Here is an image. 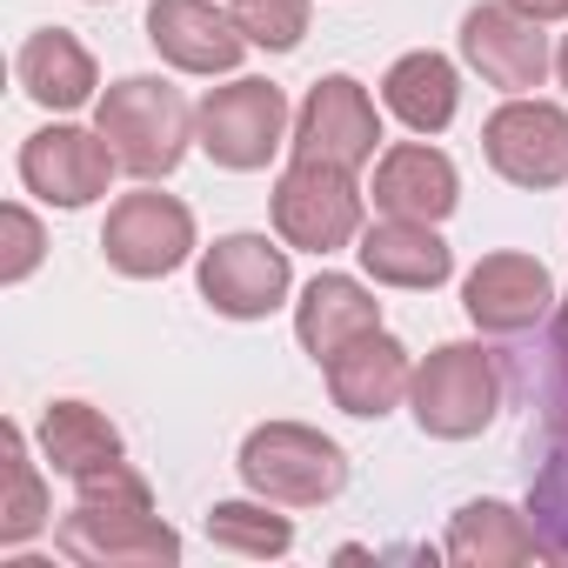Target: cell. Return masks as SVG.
<instances>
[{
	"label": "cell",
	"instance_id": "obj_14",
	"mask_svg": "<svg viewBox=\"0 0 568 568\" xmlns=\"http://www.w3.org/2000/svg\"><path fill=\"white\" fill-rule=\"evenodd\" d=\"M114 174H121V161H114V148H108L101 128L54 121V128H41V134L21 141V181L48 207H88V201L108 194Z\"/></svg>",
	"mask_w": 568,
	"mask_h": 568
},
{
	"label": "cell",
	"instance_id": "obj_25",
	"mask_svg": "<svg viewBox=\"0 0 568 568\" xmlns=\"http://www.w3.org/2000/svg\"><path fill=\"white\" fill-rule=\"evenodd\" d=\"M207 541L227 548V555L267 561V555H288V548H295V521L274 515L261 495H254V501H214V508H207Z\"/></svg>",
	"mask_w": 568,
	"mask_h": 568
},
{
	"label": "cell",
	"instance_id": "obj_2",
	"mask_svg": "<svg viewBox=\"0 0 568 568\" xmlns=\"http://www.w3.org/2000/svg\"><path fill=\"white\" fill-rule=\"evenodd\" d=\"M241 481L274 508H322L348 488V455L308 422H261L241 442Z\"/></svg>",
	"mask_w": 568,
	"mask_h": 568
},
{
	"label": "cell",
	"instance_id": "obj_20",
	"mask_svg": "<svg viewBox=\"0 0 568 568\" xmlns=\"http://www.w3.org/2000/svg\"><path fill=\"white\" fill-rule=\"evenodd\" d=\"M14 74H21L28 101L48 108V114H74V108H88L94 88H101L94 54H88L68 28H41V34H28L21 54H14Z\"/></svg>",
	"mask_w": 568,
	"mask_h": 568
},
{
	"label": "cell",
	"instance_id": "obj_22",
	"mask_svg": "<svg viewBox=\"0 0 568 568\" xmlns=\"http://www.w3.org/2000/svg\"><path fill=\"white\" fill-rule=\"evenodd\" d=\"M382 108H388L408 134H442V128L455 121V108H462V74H455V61L435 54V48L402 54V61L382 74Z\"/></svg>",
	"mask_w": 568,
	"mask_h": 568
},
{
	"label": "cell",
	"instance_id": "obj_13",
	"mask_svg": "<svg viewBox=\"0 0 568 568\" xmlns=\"http://www.w3.org/2000/svg\"><path fill=\"white\" fill-rule=\"evenodd\" d=\"M462 308H468V322L481 335H508V342L535 335L555 315V274H548V261L515 254V247L481 254L468 267V281H462Z\"/></svg>",
	"mask_w": 568,
	"mask_h": 568
},
{
	"label": "cell",
	"instance_id": "obj_3",
	"mask_svg": "<svg viewBox=\"0 0 568 568\" xmlns=\"http://www.w3.org/2000/svg\"><path fill=\"white\" fill-rule=\"evenodd\" d=\"M501 355L481 348V342H442L435 355L415 362V388H408V408H415V428L435 435V442H468L495 422L501 408Z\"/></svg>",
	"mask_w": 568,
	"mask_h": 568
},
{
	"label": "cell",
	"instance_id": "obj_4",
	"mask_svg": "<svg viewBox=\"0 0 568 568\" xmlns=\"http://www.w3.org/2000/svg\"><path fill=\"white\" fill-rule=\"evenodd\" d=\"M548 362L535 375V422H528V448H535V475H528V521L541 535V555L568 568V335L561 322L541 335Z\"/></svg>",
	"mask_w": 568,
	"mask_h": 568
},
{
	"label": "cell",
	"instance_id": "obj_27",
	"mask_svg": "<svg viewBox=\"0 0 568 568\" xmlns=\"http://www.w3.org/2000/svg\"><path fill=\"white\" fill-rule=\"evenodd\" d=\"M0 234H8V254H0V281H28L34 267H41V254H48V234H41V221L21 207V201H8L0 207Z\"/></svg>",
	"mask_w": 568,
	"mask_h": 568
},
{
	"label": "cell",
	"instance_id": "obj_8",
	"mask_svg": "<svg viewBox=\"0 0 568 568\" xmlns=\"http://www.w3.org/2000/svg\"><path fill=\"white\" fill-rule=\"evenodd\" d=\"M295 288L288 247L267 234H221L214 247H201V302L227 322H267Z\"/></svg>",
	"mask_w": 568,
	"mask_h": 568
},
{
	"label": "cell",
	"instance_id": "obj_15",
	"mask_svg": "<svg viewBox=\"0 0 568 568\" xmlns=\"http://www.w3.org/2000/svg\"><path fill=\"white\" fill-rule=\"evenodd\" d=\"M148 41L181 74H234L241 54H247V34L234 28L227 8H214V0H154L148 8Z\"/></svg>",
	"mask_w": 568,
	"mask_h": 568
},
{
	"label": "cell",
	"instance_id": "obj_10",
	"mask_svg": "<svg viewBox=\"0 0 568 568\" xmlns=\"http://www.w3.org/2000/svg\"><path fill=\"white\" fill-rule=\"evenodd\" d=\"M481 154L508 187H561L568 181V108L508 94L481 121Z\"/></svg>",
	"mask_w": 568,
	"mask_h": 568
},
{
	"label": "cell",
	"instance_id": "obj_26",
	"mask_svg": "<svg viewBox=\"0 0 568 568\" xmlns=\"http://www.w3.org/2000/svg\"><path fill=\"white\" fill-rule=\"evenodd\" d=\"M227 14L247 34V48H267V54H295L308 34V0H227Z\"/></svg>",
	"mask_w": 568,
	"mask_h": 568
},
{
	"label": "cell",
	"instance_id": "obj_6",
	"mask_svg": "<svg viewBox=\"0 0 568 568\" xmlns=\"http://www.w3.org/2000/svg\"><path fill=\"white\" fill-rule=\"evenodd\" d=\"M194 141L214 168L254 174L288 148V94L274 81H254V74H241L227 88H207L201 108H194Z\"/></svg>",
	"mask_w": 568,
	"mask_h": 568
},
{
	"label": "cell",
	"instance_id": "obj_24",
	"mask_svg": "<svg viewBox=\"0 0 568 568\" xmlns=\"http://www.w3.org/2000/svg\"><path fill=\"white\" fill-rule=\"evenodd\" d=\"M0 462H8V501H0V548H21L48 528V481L41 462H28V435L8 422L0 428Z\"/></svg>",
	"mask_w": 568,
	"mask_h": 568
},
{
	"label": "cell",
	"instance_id": "obj_30",
	"mask_svg": "<svg viewBox=\"0 0 568 568\" xmlns=\"http://www.w3.org/2000/svg\"><path fill=\"white\" fill-rule=\"evenodd\" d=\"M561 335H568V308H561Z\"/></svg>",
	"mask_w": 568,
	"mask_h": 568
},
{
	"label": "cell",
	"instance_id": "obj_17",
	"mask_svg": "<svg viewBox=\"0 0 568 568\" xmlns=\"http://www.w3.org/2000/svg\"><path fill=\"white\" fill-rule=\"evenodd\" d=\"M408 388H415V355H408L388 328L348 342V348L328 362V395H335V408L355 415V422H382L388 408L408 402Z\"/></svg>",
	"mask_w": 568,
	"mask_h": 568
},
{
	"label": "cell",
	"instance_id": "obj_19",
	"mask_svg": "<svg viewBox=\"0 0 568 568\" xmlns=\"http://www.w3.org/2000/svg\"><path fill=\"white\" fill-rule=\"evenodd\" d=\"M382 328V302L362 288L355 274H315L308 288H302V302H295V342L328 368L348 342H362V335H375Z\"/></svg>",
	"mask_w": 568,
	"mask_h": 568
},
{
	"label": "cell",
	"instance_id": "obj_5",
	"mask_svg": "<svg viewBox=\"0 0 568 568\" xmlns=\"http://www.w3.org/2000/svg\"><path fill=\"white\" fill-rule=\"evenodd\" d=\"M274 234L302 247V254H342L362 241L368 214H362V187L348 168H328V161H288L274 174Z\"/></svg>",
	"mask_w": 568,
	"mask_h": 568
},
{
	"label": "cell",
	"instance_id": "obj_23",
	"mask_svg": "<svg viewBox=\"0 0 568 568\" xmlns=\"http://www.w3.org/2000/svg\"><path fill=\"white\" fill-rule=\"evenodd\" d=\"M34 442H41V462H48L54 475H68V481H81V475H101V468L128 462L121 428H114L101 408H88V402H48V408H41Z\"/></svg>",
	"mask_w": 568,
	"mask_h": 568
},
{
	"label": "cell",
	"instance_id": "obj_18",
	"mask_svg": "<svg viewBox=\"0 0 568 568\" xmlns=\"http://www.w3.org/2000/svg\"><path fill=\"white\" fill-rule=\"evenodd\" d=\"M368 281H382V288H442V281L455 274V247L435 234V221H368L362 241H355Z\"/></svg>",
	"mask_w": 568,
	"mask_h": 568
},
{
	"label": "cell",
	"instance_id": "obj_29",
	"mask_svg": "<svg viewBox=\"0 0 568 568\" xmlns=\"http://www.w3.org/2000/svg\"><path fill=\"white\" fill-rule=\"evenodd\" d=\"M555 74H561V88H568V41L555 48Z\"/></svg>",
	"mask_w": 568,
	"mask_h": 568
},
{
	"label": "cell",
	"instance_id": "obj_16",
	"mask_svg": "<svg viewBox=\"0 0 568 568\" xmlns=\"http://www.w3.org/2000/svg\"><path fill=\"white\" fill-rule=\"evenodd\" d=\"M375 207L382 214H395V221H448L455 214V201H462V174H455V161L442 154V148H428V134L422 141H395V148H382L375 154Z\"/></svg>",
	"mask_w": 568,
	"mask_h": 568
},
{
	"label": "cell",
	"instance_id": "obj_9",
	"mask_svg": "<svg viewBox=\"0 0 568 568\" xmlns=\"http://www.w3.org/2000/svg\"><path fill=\"white\" fill-rule=\"evenodd\" d=\"M101 254H108V267L128 274V281H161V274H174V267L194 254V214H187V201H174V194H161V187L121 194V201L108 207Z\"/></svg>",
	"mask_w": 568,
	"mask_h": 568
},
{
	"label": "cell",
	"instance_id": "obj_11",
	"mask_svg": "<svg viewBox=\"0 0 568 568\" xmlns=\"http://www.w3.org/2000/svg\"><path fill=\"white\" fill-rule=\"evenodd\" d=\"M541 28H548V21H535L528 8H515V0H481V8L462 14V61H468L488 88L528 94V88H541L548 68H555V48H548Z\"/></svg>",
	"mask_w": 568,
	"mask_h": 568
},
{
	"label": "cell",
	"instance_id": "obj_12",
	"mask_svg": "<svg viewBox=\"0 0 568 568\" xmlns=\"http://www.w3.org/2000/svg\"><path fill=\"white\" fill-rule=\"evenodd\" d=\"M295 161H328V168H368L375 148H382V114L368 101V88L355 74H328L308 88L302 114H295V134H288Z\"/></svg>",
	"mask_w": 568,
	"mask_h": 568
},
{
	"label": "cell",
	"instance_id": "obj_7",
	"mask_svg": "<svg viewBox=\"0 0 568 568\" xmlns=\"http://www.w3.org/2000/svg\"><path fill=\"white\" fill-rule=\"evenodd\" d=\"M54 548L88 568H174L181 535L154 515V501H74L54 528Z\"/></svg>",
	"mask_w": 568,
	"mask_h": 568
},
{
	"label": "cell",
	"instance_id": "obj_21",
	"mask_svg": "<svg viewBox=\"0 0 568 568\" xmlns=\"http://www.w3.org/2000/svg\"><path fill=\"white\" fill-rule=\"evenodd\" d=\"M442 555H448V561H462V568H521V561H535V555H541V535H535L528 508H508V501L481 495V501L455 508Z\"/></svg>",
	"mask_w": 568,
	"mask_h": 568
},
{
	"label": "cell",
	"instance_id": "obj_28",
	"mask_svg": "<svg viewBox=\"0 0 568 568\" xmlns=\"http://www.w3.org/2000/svg\"><path fill=\"white\" fill-rule=\"evenodd\" d=\"M515 8H528L535 21H568V0H515Z\"/></svg>",
	"mask_w": 568,
	"mask_h": 568
},
{
	"label": "cell",
	"instance_id": "obj_1",
	"mask_svg": "<svg viewBox=\"0 0 568 568\" xmlns=\"http://www.w3.org/2000/svg\"><path fill=\"white\" fill-rule=\"evenodd\" d=\"M94 128L108 134L114 161L134 174V181H168L194 141V108L174 81L161 74H128L114 81L101 101H94Z\"/></svg>",
	"mask_w": 568,
	"mask_h": 568
}]
</instances>
